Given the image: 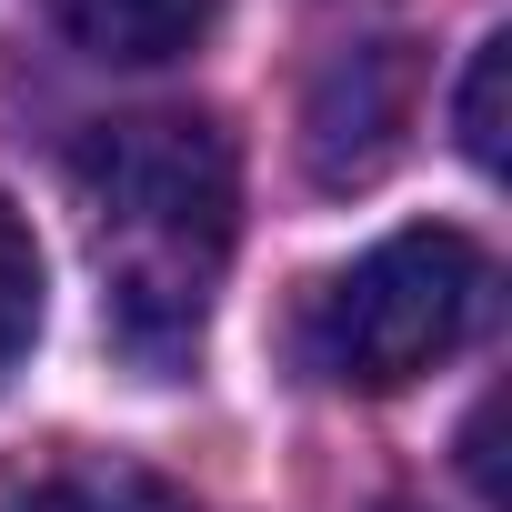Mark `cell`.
<instances>
[{"instance_id":"1","label":"cell","mask_w":512,"mask_h":512,"mask_svg":"<svg viewBox=\"0 0 512 512\" xmlns=\"http://www.w3.org/2000/svg\"><path fill=\"white\" fill-rule=\"evenodd\" d=\"M91 272H101V322L131 372L181 382L201 362L231 241H241V161L211 111H131L91 121L71 151Z\"/></svg>"},{"instance_id":"2","label":"cell","mask_w":512,"mask_h":512,"mask_svg":"<svg viewBox=\"0 0 512 512\" xmlns=\"http://www.w3.org/2000/svg\"><path fill=\"white\" fill-rule=\"evenodd\" d=\"M492 312V251L472 231H392L302 302V362L342 392H402L442 372Z\"/></svg>"},{"instance_id":"3","label":"cell","mask_w":512,"mask_h":512,"mask_svg":"<svg viewBox=\"0 0 512 512\" xmlns=\"http://www.w3.org/2000/svg\"><path fill=\"white\" fill-rule=\"evenodd\" d=\"M402 121H412V61L402 41H372V51H342L302 111V151H312V181L322 191H362L392 171L402 151Z\"/></svg>"},{"instance_id":"4","label":"cell","mask_w":512,"mask_h":512,"mask_svg":"<svg viewBox=\"0 0 512 512\" xmlns=\"http://www.w3.org/2000/svg\"><path fill=\"white\" fill-rule=\"evenodd\" d=\"M0 512H201L181 482H161L131 452L101 442H41L21 462H0Z\"/></svg>"},{"instance_id":"5","label":"cell","mask_w":512,"mask_h":512,"mask_svg":"<svg viewBox=\"0 0 512 512\" xmlns=\"http://www.w3.org/2000/svg\"><path fill=\"white\" fill-rule=\"evenodd\" d=\"M51 21L91 51V61H121V71H151V61H181L221 0H51Z\"/></svg>"},{"instance_id":"6","label":"cell","mask_w":512,"mask_h":512,"mask_svg":"<svg viewBox=\"0 0 512 512\" xmlns=\"http://www.w3.org/2000/svg\"><path fill=\"white\" fill-rule=\"evenodd\" d=\"M41 342V241L21 221V201L0 191V382H11Z\"/></svg>"},{"instance_id":"7","label":"cell","mask_w":512,"mask_h":512,"mask_svg":"<svg viewBox=\"0 0 512 512\" xmlns=\"http://www.w3.org/2000/svg\"><path fill=\"white\" fill-rule=\"evenodd\" d=\"M502 71H512V41H482L462 71V151L482 171H502Z\"/></svg>"},{"instance_id":"8","label":"cell","mask_w":512,"mask_h":512,"mask_svg":"<svg viewBox=\"0 0 512 512\" xmlns=\"http://www.w3.org/2000/svg\"><path fill=\"white\" fill-rule=\"evenodd\" d=\"M382 512H412V502H382Z\"/></svg>"}]
</instances>
